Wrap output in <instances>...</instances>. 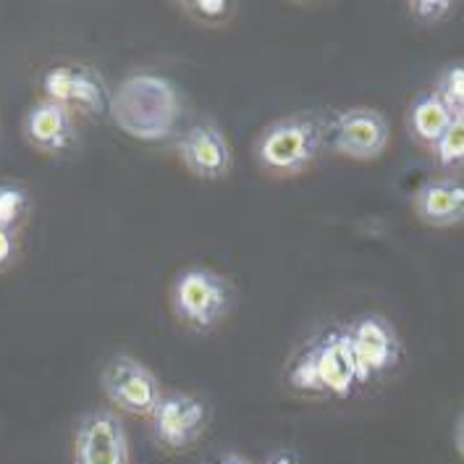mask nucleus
Here are the masks:
<instances>
[{
    "label": "nucleus",
    "instance_id": "6",
    "mask_svg": "<svg viewBox=\"0 0 464 464\" xmlns=\"http://www.w3.org/2000/svg\"><path fill=\"white\" fill-rule=\"evenodd\" d=\"M73 464H129V439L119 412L92 410L82 417L73 436Z\"/></svg>",
    "mask_w": 464,
    "mask_h": 464
},
{
    "label": "nucleus",
    "instance_id": "10",
    "mask_svg": "<svg viewBox=\"0 0 464 464\" xmlns=\"http://www.w3.org/2000/svg\"><path fill=\"white\" fill-rule=\"evenodd\" d=\"M24 137L29 145L48 155H61L73 145V119L66 105L43 100L24 116Z\"/></svg>",
    "mask_w": 464,
    "mask_h": 464
},
{
    "label": "nucleus",
    "instance_id": "19",
    "mask_svg": "<svg viewBox=\"0 0 464 464\" xmlns=\"http://www.w3.org/2000/svg\"><path fill=\"white\" fill-rule=\"evenodd\" d=\"M189 8L202 19H223L231 5L223 0H197V3H189Z\"/></svg>",
    "mask_w": 464,
    "mask_h": 464
},
{
    "label": "nucleus",
    "instance_id": "4",
    "mask_svg": "<svg viewBox=\"0 0 464 464\" xmlns=\"http://www.w3.org/2000/svg\"><path fill=\"white\" fill-rule=\"evenodd\" d=\"M100 386L108 401L126 415L150 417L163 396L155 372L129 354H116L105 362L100 372Z\"/></svg>",
    "mask_w": 464,
    "mask_h": 464
},
{
    "label": "nucleus",
    "instance_id": "7",
    "mask_svg": "<svg viewBox=\"0 0 464 464\" xmlns=\"http://www.w3.org/2000/svg\"><path fill=\"white\" fill-rule=\"evenodd\" d=\"M389 121L375 108H349L331 123V145L352 160H375L389 145Z\"/></svg>",
    "mask_w": 464,
    "mask_h": 464
},
{
    "label": "nucleus",
    "instance_id": "5",
    "mask_svg": "<svg viewBox=\"0 0 464 464\" xmlns=\"http://www.w3.org/2000/svg\"><path fill=\"white\" fill-rule=\"evenodd\" d=\"M208 404L195 393H163L152 410V436L169 451H184L208 428Z\"/></svg>",
    "mask_w": 464,
    "mask_h": 464
},
{
    "label": "nucleus",
    "instance_id": "15",
    "mask_svg": "<svg viewBox=\"0 0 464 464\" xmlns=\"http://www.w3.org/2000/svg\"><path fill=\"white\" fill-rule=\"evenodd\" d=\"M29 210V195L19 184H0V228L16 231Z\"/></svg>",
    "mask_w": 464,
    "mask_h": 464
},
{
    "label": "nucleus",
    "instance_id": "21",
    "mask_svg": "<svg viewBox=\"0 0 464 464\" xmlns=\"http://www.w3.org/2000/svg\"><path fill=\"white\" fill-rule=\"evenodd\" d=\"M266 464H296V454L289 451V449H284V451H278V454H273Z\"/></svg>",
    "mask_w": 464,
    "mask_h": 464
},
{
    "label": "nucleus",
    "instance_id": "17",
    "mask_svg": "<svg viewBox=\"0 0 464 464\" xmlns=\"http://www.w3.org/2000/svg\"><path fill=\"white\" fill-rule=\"evenodd\" d=\"M72 82H73V66H53V69H48V72L43 73V92H45V100L69 108ZM69 111H72V108H69Z\"/></svg>",
    "mask_w": 464,
    "mask_h": 464
},
{
    "label": "nucleus",
    "instance_id": "12",
    "mask_svg": "<svg viewBox=\"0 0 464 464\" xmlns=\"http://www.w3.org/2000/svg\"><path fill=\"white\" fill-rule=\"evenodd\" d=\"M454 119H457V113H451L436 98V92H420L407 108V129H410L412 140L422 142V145H436L440 134L454 123Z\"/></svg>",
    "mask_w": 464,
    "mask_h": 464
},
{
    "label": "nucleus",
    "instance_id": "1",
    "mask_svg": "<svg viewBox=\"0 0 464 464\" xmlns=\"http://www.w3.org/2000/svg\"><path fill=\"white\" fill-rule=\"evenodd\" d=\"M328 134V121L320 113H294L263 129L255 155L263 171L273 176H296L310 169Z\"/></svg>",
    "mask_w": 464,
    "mask_h": 464
},
{
    "label": "nucleus",
    "instance_id": "14",
    "mask_svg": "<svg viewBox=\"0 0 464 464\" xmlns=\"http://www.w3.org/2000/svg\"><path fill=\"white\" fill-rule=\"evenodd\" d=\"M433 155L443 171L459 169L464 160V119L457 116L454 123L440 134V140L433 145Z\"/></svg>",
    "mask_w": 464,
    "mask_h": 464
},
{
    "label": "nucleus",
    "instance_id": "13",
    "mask_svg": "<svg viewBox=\"0 0 464 464\" xmlns=\"http://www.w3.org/2000/svg\"><path fill=\"white\" fill-rule=\"evenodd\" d=\"M76 105L84 113L98 116L108 105V90L105 82L95 69L90 66H73V82H72V98H69V108Z\"/></svg>",
    "mask_w": 464,
    "mask_h": 464
},
{
    "label": "nucleus",
    "instance_id": "3",
    "mask_svg": "<svg viewBox=\"0 0 464 464\" xmlns=\"http://www.w3.org/2000/svg\"><path fill=\"white\" fill-rule=\"evenodd\" d=\"M173 310L184 325L197 334L218 328L231 313V284L210 268H187L173 284Z\"/></svg>",
    "mask_w": 464,
    "mask_h": 464
},
{
    "label": "nucleus",
    "instance_id": "16",
    "mask_svg": "<svg viewBox=\"0 0 464 464\" xmlns=\"http://www.w3.org/2000/svg\"><path fill=\"white\" fill-rule=\"evenodd\" d=\"M436 98L457 116H462L464 108V66L462 63H454L449 69H443L436 79Z\"/></svg>",
    "mask_w": 464,
    "mask_h": 464
},
{
    "label": "nucleus",
    "instance_id": "20",
    "mask_svg": "<svg viewBox=\"0 0 464 464\" xmlns=\"http://www.w3.org/2000/svg\"><path fill=\"white\" fill-rule=\"evenodd\" d=\"M16 255V234L0 228V268H5Z\"/></svg>",
    "mask_w": 464,
    "mask_h": 464
},
{
    "label": "nucleus",
    "instance_id": "8",
    "mask_svg": "<svg viewBox=\"0 0 464 464\" xmlns=\"http://www.w3.org/2000/svg\"><path fill=\"white\" fill-rule=\"evenodd\" d=\"M346 334L357 360L360 383H367L372 375H381L399 362V334L386 318L365 315L354 320Z\"/></svg>",
    "mask_w": 464,
    "mask_h": 464
},
{
    "label": "nucleus",
    "instance_id": "22",
    "mask_svg": "<svg viewBox=\"0 0 464 464\" xmlns=\"http://www.w3.org/2000/svg\"><path fill=\"white\" fill-rule=\"evenodd\" d=\"M208 464H252L245 457H239V454H226V457H220L216 462H208Z\"/></svg>",
    "mask_w": 464,
    "mask_h": 464
},
{
    "label": "nucleus",
    "instance_id": "18",
    "mask_svg": "<svg viewBox=\"0 0 464 464\" xmlns=\"http://www.w3.org/2000/svg\"><path fill=\"white\" fill-rule=\"evenodd\" d=\"M410 8L420 24H436L451 11V3L449 0H417V3H410Z\"/></svg>",
    "mask_w": 464,
    "mask_h": 464
},
{
    "label": "nucleus",
    "instance_id": "11",
    "mask_svg": "<svg viewBox=\"0 0 464 464\" xmlns=\"http://www.w3.org/2000/svg\"><path fill=\"white\" fill-rule=\"evenodd\" d=\"M415 216L428 226H459L464 218V184L457 176L425 181L415 192Z\"/></svg>",
    "mask_w": 464,
    "mask_h": 464
},
{
    "label": "nucleus",
    "instance_id": "2",
    "mask_svg": "<svg viewBox=\"0 0 464 464\" xmlns=\"http://www.w3.org/2000/svg\"><path fill=\"white\" fill-rule=\"evenodd\" d=\"M289 383L299 392L334 393L339 399L352 396L360 383V372L346 328H334L320 342L307 346L294 362Z\"/></svg>",
    "mask_w": 464,
    "mask_h": 464
},
{
    "label": "nucleus",
    "instance_id": "9",
    "mask_svg": "<svg viewBox=\"0 0 464 464\" xmlns=\"http://www.w3.org/2000/svg\"><path fill=\"white\" fill-rule=\"evenodd\" d=\"M179 152L187 171L195 173L197 179L218 181L231 171V145L216 123L205 121L187 129L179 140Z\"/></svg>",
    "mask_w": 464,
    "mask_h": 464
}]
</instances>
